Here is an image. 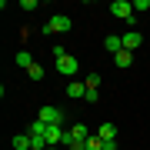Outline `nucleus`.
Wrapping results in <instances>:
<instances>
[{
    "instance_id": "nucleus-1",
    "label": "nucleus",
    "mask_w": 150,
    "mask_h": 150,
    "mask_svg": "<svg viewBox=\"0 0 150 150\" xmlns=\"http://www.w3.org/2000/svg\"><path fill=\"white\" fill-rule=\"evenodd\" d=\"M70 27H74V20H70L67 13H57V17H50V20H47L43 33H67Z\"/></svg>"
},
{
    "instance_id": "nucleus-2",
    "label": "nucleus",
    "mask_w": 150,
    "mask_h": 150,
    "mask_svg": "<svg viewBox=\"0 0 150 150\" xmlns=\"http://www.w3.org/2000/svg\"><path fill=\"white\" fill-rule=\"evenodd\" d=\"M37 120H43V123H47V127H57V123L64 120V113H60L57 107H50V103H47V107H40V113H37Z\"/></svg>"
},
{
    "instance_id": "nucleus-3",
    "label": "nucleus",
    "mask_w": 150,
    "mask_h": 150,
    "mask_svg": "<svg viewBox=\"0 0 150 150\" xmlns=\"http://www.w3.org/2000/svg\"><path fill=\"white\" fill-rule=\"evenodd\" d=\"M77 70H80L77 57H70V54H67V57H60V60H57V74H64V77H74Z\"/></svg>"
},
{
    "instance_id": "nucleus-4",
    "label": "nucleus",
    "mask_w": 150,
    "mask_h": 150,
    "mask_svg": "<svg viewBox=\"0 0 150 150\" xmlns=\"http://www.w3.org/2000/svg\"><path fill=\"white\" fill-rule=\"evenodd\" d=\"M110 10H113V17H120V20H134V4H127V0H113V7H110Z\"/></svg>"
},
{
    "instance_id": "nucleus-5",
    "label": "nucleus",
    "mask_w": 150,
    "mask_h": 150,
    "mask_svg": "<svg viewBox=\"0 0 150 150\" xmlns=\"http://www.w3.org/2000/svg\"><path fill=\"white\" fill-rule=\"evenodd\" d=\"M103 47H107V50H110L113 57H117L120 50H123V37H117V33H110V37H103Z\"/></svg>"
},
{
    "instance_id": "nucleus-6",
    "label": "nucleus",
    "mask_w": 150,
    "mask_h": 150,
    "mask_svg": "<svg viewBox=\"0 0 150 150\" xmlns=\"http://www.w3.org/2000/svg\"><path fill=\"white\" fill-rule=\"evenodd\" d=\"M10 144H13V150H33V140H30V134H17V137L10 140Z\"/></svg>"
},
{
    "instance_id": "nucleus-7",
    "label": "nucleus",
    "mask_w": 150,
    "mask_h": 150,
    "mask_svg": "<svg viewBox=\"0 0 150 150\" xmlns=\"http://www.w3.org/2000/svg\"><path fill=\"white\" fill-rule=\"evenodd\" d=\"M140 40H144V37H140V33H134V30L123 33V50H130V54H134V50L140 47Z\"/></svg>"
},
{
    "instance_id": "nucleus-8",
    "label": "nucleus",
    "mask_w": 150,
    "mask_h": 150,
    "mask_svg": "<svg viewBox=\"0 0 150 150\" xmlns=\"http://www.w3.org/2000/svg\"><path fill=\"white\" fill-rule=\"evenodd\" d=\"M60 140H64V130H60V123H57V127H47V144H50V147H60Z\"/></svg>"
},
{
    "instance_id": "nucleus-9",
    "label": "nucleus",
    "mask_w": 150,
    "mask_h": 150,
    "mask_svg": "<svg viewBox=\"0 0 150 150\" xmlns=\"http://www.w3.org/2000/svg\"><path fill=\"white\" fill-rule=\"evenodd\" d=\"M67 97H87V83L70 80V83H67Z\"/></svg>"
},
{
    "instance_id": "nucleus-10",
    "label": "nucleus",
    "mask_w": 150,
    "mask_h": 150,
    "mask_svg": "<svg viewBox=\"0 0 150 150\" xmlns=\"http://www.w3.org/2000/svg\"><path fill=\"white\" fill-rule=\"evenodd\" d=\"M97 137H100V140H117V127H113V123H100Z\"/></svg>"
},
{
    "instance_id": "nucleus-11",
    "label": "nucleus",
    "mask_w": 150,
    "mask_h": 150,
    "mask_svg": "<svg viewBox=\"0 0 150 150\" xmlns=\"http://www.w3.org/2000/svg\"><path fill=\"white\" fill-rule=\"evenodd\" d=\"M70 134H74L77 144H83V140H90V137H93V134H87V127H83V123H74V127H70Z\"/></svg>"
},
{
    "instance_id": "nucleus-12",
    "label": "nucleus",
    "mask_w": 150,
    "mask_h": 150,
    "mask_svg": "<svg viewBox=\"0 0 150 150\" xmlns=\"http://www.w3.org/2000/svg\"><path fill=\"white\" fill-rule=\"evenodd\" d=\"M113 64H117V67H130V64H134V54H130V50H120V54L113 57Z\"/></svg>"
},
{
    "instance_id": "nucleus-13",
    "label": "nucleus",
    "mask_w": 150,
    "mask_h": 150,
    "mask_svg": "<svg viewBox=\"0 0 150 150\" xmlns=\"http://www.w3.org/2000/svg\"><path fill=\"white\" fill-rule=\"evenodd\" d=\"M17 67H23V70H30V67H33V57L27 54V50H20V54H17Z\"/></svg>"
},
{
    "instance_id": "nucleus-14",
    "label": "nucleus",
    "mask_w": 150,
    "mask_h": 150,
    "mask_svg": "<svg viewBox=\"0 0 150 150\" xmlns=\"http://www.w3.org/2000/svg\"><path fill=\"white\" fill-rule=\"evenodd\" d=\"M87 87H90V90L100 87V74H97V70H93V74H87Z\"/></svg>"
},
{
    "instance_id": "nucleus-15",
    "label": "nucleus",
    "mask_w": 150,
    "mask_h": 150,
    "mask_svg": "<svg viewBox=\"0 0 150 150\" xmlns=\"http://www.w3.org/2000/svg\"><path fill=\"white\" fill-rule=\"evenodd\" d=\"M27 74H30V80H43V67H40V64H33Z\"/></svg>"
},
{
    "instance_id": "nucleus-16",
    "label": "nucleus",
    "mask_w": 150,
    "mask_h": 150,
    "mask_svg": "<svg viewBox=\"0 0 150 150\" xmlns=\"http://www.w3.org/2000/svg\"><path fill=\"white\" fill-rule=\"evenodd\" d=\"M87 150H103V140H100V137H97V134H93L90 140H87Z\"/></svg>"
},
{
    "instance_id": "nucleus-17",
    "label": "nucleus",
    "mask_w": 150,
    "mask_h": 150,
    "mask_svg": "<svg viewBox=\"0 0 150 150\" xmlns=\"http://www.w3.org/2000/svg\"><path fill=\"white\" fill-rule=\"evenodd\" d=\"M134 10H150V0H134Z\"/></svg>"
},
{
    "instance_id": "nucleus-18",
    "label": "nucleus",
    "mask_w": 150,
    "mask_h": 150,
    "mask_svg": "<svg viewBox=\"0 0 150 150\" xmlns=\"http://www.w3.org/2000/svg\"><path fill=\"white\" fill-rule=\"evenodd\" d=\"M103 150H117V140H103Z\"/></svg>"
},
{
    "instance_id": "nucleus-19",
    "label": "nucleus",
    "mask_w": 150,
    "mask_h": 150,
    "mask_svg": "<svg viewBox=\"0 0 150 150\" xmlns=\"http://www.w3.org/2000/svg\"><path fill=\"white\" fill-rule=\"evenodd\" d=\"M47 150H64V147H47Z\"/></svg>"
}]
</instances>
